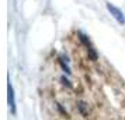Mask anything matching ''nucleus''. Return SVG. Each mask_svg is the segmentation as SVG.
<instances>
[{"label":"nucleus","mask_w":125,"mask_h":120,"mask_svg":"<svg viewBox=\"0 0 125 120\" xmlns=\"http://www.w3.org/2000/svg\"><path fill=\"white\" fill-rule=\"evenodd\" d=\"M107 8H108V11L111 13V16H113V17L115 18L119 24L124 23V14L121 13V10H118L117 7H114L111 3H107Z\"/></svg>","instance_id":"nucleus-1"},{"label":"nucleus","mask_w":125,"mask_h":120,"mask_svg":"<svg viewBox=\"0 0 125 120\" xmlns=\"http://www.w3.org/2000/svg\"><path fill=\"white\" fill-rule=\"evenodd\" d=\"M7 91H9V106L11 109L13 113H16V101H14V91H13V87L11 84L9 82L7 85Z\"/></svg>","instance_id":"nucleus-2"},{"label":"nucleus","mask_w":125,"mask_h":120,"mask_svg":"<svg viewBox=\"0 0 125 120\" xmlns=\"http://www.w3.org/2000/svg\"><path fill=\"white\" fill-rule=\"evenodd\" d=\"M62 81H63V84H65V85H68V87H70V84H69V81L66 80V78H65V77H62Z\"/></svg>","instance_id":"nucleus-3"}]
</instances>
